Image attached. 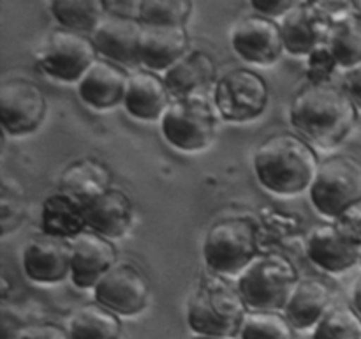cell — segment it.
I'll return each instance as SVG.
<instances>
[{
	"mask_svg": "<svg viewBox=\"0 0 361 339\" xmlns=\"http://www.w3.org/2000/svg\"><path fill=\"white\" fill-rule=\"evenodd\" d=\"M314 339H361L360 314L349 306L331 307L316 325Z\"/></svg>",
	"mask_w": 361,
	"mask_h": 339,
	"instance_id": "obj_30",
	"label": "cell"
},
{
	"mask_svg": "<svg viewBox=\"0 0 361 339\" xmlns=\"http://www.w3.org/2000/svg\"><path fill=\"white\" fill-rule=\"evenodd\" d=\"M215 113L200 95L173 101L162 115V134L169 145L183 152L201 150L215 136Z\"/></svg>",
	"mask_w": 361,
	"mask_h": 339,
	"instance_id": "obj_7",
	"label": "cell"
},
{
	"mask_svg": "<svg viewBox=\"0 0 361 339\" xmlns=\"http://www.w3.org/2000/svg\"><path fill=\"white\" fill-rule=\"evenodd\" d=\"M257 180L268 191L291 196L312 186L319 170L314 148L291 133L268 138L254 155Z\"/></svg>",
	"mask_w": 361,
	"mask_h": 339,
	"instance_id": "obj_2",
	"label": "cell"
},
{
	"mask_svg": "<svg viewBox=\"0 0 361 339\" xmlns=\"http://www.w3.org/2000/svg\"><path fill=\"white\" fill-rule=\"evenodd\" d=\"M109 189V173L101 162L83 159L63 172L60 180V191H66L71 196L78 198L83 203H90L95 198Z\"/></svg>",
	"mask_w": 361,
	"mask_h": 339,
	"instance_id": "obj_25",
	"label": "cell"
},
{
	"mask_svg": "<svg viewBox=\"0 0 361 339\" xmlns=\"http://www.w3.org/2000/svg\"><path fill=\"white\" fill-rule=\"evenodd\" d=\"M335 67H337V62L328 44L321 46L309 55V78L312 85L326 83L328 76L334 73Z\"/></svg>",
	"mask_w": 361,
	"mask_h": 339,
	"instance_id": "obj_32",
	"label": "cell"
},
{
	"mask_svg": "<svg viewBox=\"0 0 361 339\" xmlns=\"http://www.w3.org/2000/svg\"><path fill=\"white\" fill-rule=\"evenodd\" d=\"M71 339H120L122 323L113 311L101 304H85L69 320Z\"/></svg>",
	"mask_w": 361,
	"mask_h": 339,
	"instance_id": "obj_26",
	"label": "cell"
},
{
	"mask_svg": "<svg viewBox=\"0 0 361 339\" xmlns=\"http://www.w3.org/2000/svg\"><path fill=\"white\" fill-rule=\"evenodd\" d=\"M116 249L113 242L95 232H85L73 242L71 279L78 288H92L102 275L115 267Z\"/></svg>",
	"mask_w": 361,
	"mask_h": 339,
	"instance_id": "obj_16",
	"label": "cell"
},
{
	"mask_svg": "<svg viewBox=\"0 0 361 339\" xmlns=\"http://www.w3.org/2000/svg\"><path fill=\"white\" fill-rule=\"evenodd\" d=\"M46 115V97L32 81H4L0 87V122L6 133L13 136L32 133Z\"/></svg>",
	"mask_w": 361,
	"mask_h": 339,
	"instance_id": "obj_10",
	"label": "cell"
},
{
	"mask_svg": "<svg viewBox=\"0 0 361 339\" xmlns=\"http://www.w3.org/2000/svg\"><path fill=\"white\" fill-rule=\"evenodd\" d=\"M215 76V64L204 52H189L183 59L166 71V85L169 92L180 97L194 95L201 87H207Z\"/></svg>",
	"mask_w": 361,
	"mask_h": 339,
	"instance_id": "obj_24",
	"label": "cell"
},
{
	"mask_svg": "<svg viewBox=\"0 0 361 339\" xmlns=\"http://www.w3.org/2000/svg\"><path fill=\"white\" fill-rule=\"evenodd\" d=\"M192 4L187 0H143L136 6L137 20L143 25H183Z\"/></svg>",
	"mask_w": 361,
	"mask_h": 339,
	"instance_id": "obj_31",
	"label": "cell"
},
{
	"mask_svg": "<svg viewBox=\"0 0 361 339\" xmlns=\"http://www.w3.org/2000/svg\"><path fill=\"white\" fill-rule=\"evenodd\" d=\"M133 221V205L129 196L118 189H108L87 205V226L92 232L116 239L129 230Z\"/></svg>",
	"mask_w": 361,
	"mask_h": 339,
	"instance_id": "obj_23",
	"label": "cell"
},
{
	"mask_svg": "<svg viewBox=\"0 0 361 339\" xmlns=\"http://www.w3.org/2000/svg\"><path fill=\"white\" fill-rule=\"evenodd\" d=\"M73 246L66 239L37 235L23 249L25 274L37 282H59L71 274Z\"/></svg>",
	"mask_w": 361,
	"mask_h": 339,
	"instance_id": "obj_14",
	"label": "cell"
},
{
	"mask_svg": "<svg viewBox=\"0 0 361 339\" xmlns=\"http://www.w3.org/2000/svg\"><path fill=\"white\" fill-rule=\"evenodd\" d=\"M194 339H222V338H207V335H197V338Z\"/></svg>",
	"mask_w": 361,
	"mask_h": 339,
	"instance_id": "obj_38",
	"label": "cell"
},
{
	"mask_svg": "<svg viewBox=\"0 0 361 339\" xmlns=\"http://www.w3.org/2000/svg\"><path fill=\"white\" fill-rule=\"evenodd\" d=\"M108 6L101 0H56L51 4V13L62 27L73 32L95 30L106 18Z\"/></svg>",
	"mask_w": 361,
	"mask_h": 339,
	"instance_id": "obj_28",
	"label": "cell"
},
{
	"mask_svg": "<svg viewBox=\"0 0 361 339\" xmlns=\"http://www.w3.org/2000/svg\"><path fill=\"white\" fill-rule=\"evenodd\" d=\"M97 48L94 39H88L80 32L56 30L49 35L42 49L41 66L49 76L60 81H76L85 76L88 69L97 62Z\"/></svg>",
	"mask_w": 361,
	"mask_h": 339,
	"instance_id": "obj_9",
	"label": "cell"
},
{
	"mask_svg": "<svg viewBox=\"0 0 361 339\" xmlns=\"http://www.w3.org/2000/svg\"><path fill=\"white\" fill-rule=\"evenodd\" d=\"M331 288L319 278H307L298 282L286 304V318L295 328H309L323 320L330 309Z\"/></svg>",
	"mask_w": 361,
	"mask_h": 339,
	"instance_id": "obj_22",
	"label": "cell"
},
{
	"mask_svg": "<svg viewBox=\"0 0 361 339\" xmlns=\"http://www.w3.org/2000/svg\"><path fill=\"white\" fill-rule=\"evenodd\" d=\"M171 92L162 78L150 71H140L129 76L123 106L140 120H155L166 113L171 101Z\"/></svg>",
	"mask_w": 361,
	"mask_h": 339,
	"instance_id": "obj_20",
	"label": "cell"
},
{
	"mask_svg": "<svg viewBox=\"0 0 361 339\" xmlns=\"http://www.w3.org/2000/svg\"><path fill=\"white\" fill-rule=\"evenodd\" d=\"M41 226L44 235L59 239H76L87 226V203L66 191L49 194L42 203Z\"/></svg>",
	"mask_w": 361,
	"mask_h": 339,
	"instance_id": "obj_21",
	"label": "cell"
},
{
	"mask_svg": "<svg viewBox=\"0 0 361 339\" xmlns=\"http://www.w3.org/2000/svg\"><path fill=\"white\" fill-rule=\"evenodd\" d=\"M143 23L126 14H109L94 30L97 53L113 64L133 66L140 62V42Z\"/></svg>",
	"mask_w": 361,
	"mask_h": 339,
	"instance_id": "obj_15",
	"label": "cell"
},
{
	"mask_svg": "<svg viewBox=\"0 0 361 339\" xmlns=\"http://www.w3.org/2000/svg\"><path fill=\"white\" fill-rule=\"evenodd\" d=\"M335 20L321 4H296L282 20V35L289 53L310 55L330 42Z\"/></svg>",
	"mask_w": 361,
	"mask_h": 339,
	"instance_id": "obj_12",
	"label": "cell"
},
{
	"mask_svg": "<svg viewBox=\"0 0 361 339\" xmlns=\"http://www.w3.org/2000/svg\"><path fill=\"white\" fill-rule=\"evenodd\" d=\"M360 261H361V258H360Z\"/></svg>",
	"mask_w": 361,
	"mask_h": 339,
	"instance_id": "obj_39",
	"label": "cell"
},
{
	"mask_svg": "<svg viewBox=\"0 0 361 339\" xmlns=\"http://www.w3.org/2000/svg\"><path fill=\"white\" fill-rule=\"evenodd\" d=\"M356 105L344 88L309 85L291 105V124L303 138L323 148L335 147L356 124Z\"/></svg>",
	"mask_w": 361,
	"mask_h": 339,
	"instance_id": "obj_1",
	"label": "cell"
},
{
	"mask_svg": "<svg viewBox=\"0 0 361 339\" xmlns=\"http://www.w3.org/2000/svg\"><path fill=\"white\" fill-rule=\"evenodd\" d=\"M18 339H71V335L69 331L55 323H37L23 328Z\"/></svg>",
	"mask_w": 361,
	"mask_h": 339,
	"instance_id": "obj_34",
	"label": "cell"
},
{
	"mask_svg": "<svg viewBox=\"0 0 361 339\" xmlns=\"http://www.w3.org/2000/svg\"><path fill=\"white\" fill-rule=\"evenodd\" d=\"M247 304L236 288L219 275L201 279L187 306V321L197 335L231 338L242 328Z\"/></svg>",
	"mask_w": 361,
	"mask_h": 339,
	"instance_id": "obj_3",
	"label": "cell"
},
{
	"mask_svg": "<svg viewBox=\"0 0 361 339\" xmlns=\"http://www.w3.org/2000/svg\"><path fill=\"white\" fill-rule=\"evenodd\" d=\"M289 320L275 311H254L243 320L242 339H295V331Z\"/></svg>",
	"mask_w": 361,
	"mask_h": 339,
	"instance_id": "obj_29",
	"label": "cell"
},
{
	"mask_svg": "<svg viewBox=\"0 0 361 339\" xmlns=\"http://www.w3.org/2000/svg\"><path fill=\"white\" fill-rule=\"evenodd\" d=\"M307 254L326 272H344L361 258V244L345 237L334 225H321L310 232Z\"/></svg>",
	"mask_w": 361,
	"mask_h": 339,
	"instance_id": "obj_17",
	"label": "cell"
},
{
	"mask_svg": "<svg viewBox=\"0 0 361 339\" xmlns=\"http://www.w3.org/2000/svg\"><path fill=\"white\" fill-rule=\"evenodd\" d=\"M344 88L349 97L356 105V108H361V64L351 67L344 76Z\"/></svg>",
	"mask_w": 361,
	"mask_h": 339,
	"instance_id": "obj_35",
	"label": "cell"
},
{
	"mask_svg": "<svg viewBox=\"0 0 361 339\" xmlns=\"http://www.w3.org/2000/svg\"><path fill=\"white\" fill-rule=\"evenodd\" d=\"M298 282V274L289 258L267 254L243 270L238 292L252 309L274 311L289 302Z\"/></svg>",
	"mask_w": 361,
	"mask_h": 339,
	"instance_id": "obj_4",
	"label": "cell"
},
{
	"mask_svg": "<svg viewBox=\"0 0 361 339\" xmlns=\"http://www.w3.org/2000/svg\"><path fill=\"white\" fill-rule=\"evenodd\" d=\"M231 44L243 60L259 66L275 62L286 49L281 25L267 16H249L236 23Z\"/></svg>",
	"mask_w": 361,
	"mask_h": 339,
	"instance_id": "obj_13",
	"label": "cell"
},
{
	"mask_svg": "<svg viewBox=\"0 0 361 339\" xmlns=\"http://www.w3.org/2000/svg\"><path fill=\"white\" fill-rule=\"evenodd\" d=\"M129 83L126 71L108 60H97L80 80L81 99L95 109H108L123 101Z\"/></svg>",
	"mask_w": 361,
	"mask_h": 339,
	"instance_id": "obj_19",
	"label": "cell"
},
{
	"mask_svg": "<svg viewBox=\"0 0 361 339\" xmlns=\"http://www.w3.org/2000/svg\"><path fill=\"white\" fill-rule=\"evenodd\" d=\"M268 105V85L263 76L249 69H235L219 80L215 106L222 119L245 122L259 117Z\"/></svg>",
	"mask_w": 361,
	"mask_h": 339,
	"instance_id": "obj_8",
	"label": "cell"
},
{
	"mask_svg": "<svg viewBox=\"0 0 361 339\" xmlns=\"http://www.w3.org/2000/svg\"><path fill=\"white\" fill-rule=\"evenodd\" d=\"M296 2H289V0H271V2H252V9L261 14L268 16H281V14H288Z\"/></svg>",
	"mask_w": 361,
	"mask_h": 339,
	"instance_id": "obj_36",
	"label": "cell"
},
{
	"mask_svg": "<svg viewBox=\"0 0 361 339\" xmlns=\"http://www.w3.org/2000/svg\"><path fill=\"white\" fill-rule=\"evenodd\" d=\"M189 53V35L183 25H143L140 62L154 71L169 69Z\"/></svg>",
	"mask_w": 361,
	"mask_h": 339,
	"instance_id": "obj_18",
	"label": "cell"
},
{
	"mask_svg": "<svg viewBox=\"0 0 361 339\" xmlns=\"http://www.w3.org/2000/svg\"><path fill=\"white\" fill-rule=\"evenodd\" d=\"M257 253V230L247 218H226L207 233L204 261L217 274H236L254 261Z\"/></svg>",
	"mask_w": 361,
	"mask_h": 339,
	"instance_id": "obj_5",
	"label": "cell"
},
{
	"mask_svg": "<svg viewBox=\"0 0 361 339\" xmlns=\"http://www.w3.org/2000/svg\"><path fill=\"white\" fill-rule=\"evenodd\" d=\"M335 226L355 242L361 244V201L349 207L335 219Z\"/></svg>",
	"mask_w": 361,
	"mask_h": 339,
	"instance_id": "obj_33",
	"label": "cell"
},
{
	"mask_svg": "<svg viewBox=\"0 0 361 339\" xmlns=\"http://www.w3.org/2000/svg\"><path fill=\"white\" fill-rule=\"evenodd\" d=\"M331 53L341 67H355L361 64V13L351 11L335 21L330 42Z\"/></svg>",
	"mask_w": 361,
	"mask_h": 339,
	"instance_id": "obj_27",
	"label": "cell"
},
{
	"mask_svg": "<svg viewBox=\"0 0 361 339\" xmlns=\"http://www.w3.org/2000/svg\"><path fill=\"white\" fill-rule=\"evenodd\" d=\"M353 304H355L356 313L361 316V278L356 281L355 290H353Z\"/></svg>",
	"mask_w": 361,
	"mask_h": 339,
	"instance_id": "obj_37",
	"label": "cell"
},
{
	"mask_svg": "<svg viewBox=\"0 0 361 339\" xmlns=\"http://www.w3.org/2000/svg\"><path fill=\"white\" fill-rule=\"evenodd\" d=\"M97 304L115 314L133 316L141 313L148 302V282L134 265L116 263L94 288Z\"/></svg>",
	"mask_w": 361,
	"mask_h": 339,
	"instance_id": "obj_11",
	"label": "cell"
},
{
	"mask_svg": "<svg viewBox=\"0 0 361 339\" xmlns=\"http://www.w3.org/2000/svg\"><path fill=\"white\" fill-rule=\"evenodd\" d=\"M310 200L326 218L338 215L361 201V162L349 155H335L321 162L312 186Z\"/></svg>",
	"mask_w": 361,
	"mask_h": 339,
	"instance_id": "obj_6",
	"label": "cell"
}]
</instances>
